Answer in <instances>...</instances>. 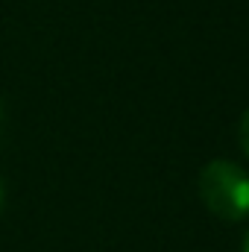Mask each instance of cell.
Returning a JSON list of instances; mask_svg holds the SVG:
<instances>
[{
  "label": "cell",
  "mask_w": 249,
  "mask_h": 252,
  "mask_svg": "<svg viewBox=\"0 0 249 252\" xmlns=\"http://www.w3.org/2000/svg\"><path fill=\"white\" fill-rule=\"evenodd\" d=\"M241 147H244V153L249 156V109L244 112V118H241Z\"/></svg>",
  "instance_id": "2"
},
{
  "label": "cell",
  "mask_w": 249,
  "mask_h": 252,
  "mask_svg": "<svg viewBox=\"0 0 249 252\" xmlns=\"http://www.w3.org/2000/svg\"><path fill=\"white\" fill-rule=\"evenodd\" d=\"M241 252H249V229H247V235H244V241H241Z\"/></svg>",
  "instance_id": "3"
},
{
  "label": "cell",
  "mask_w": 249,
  "mask_h": 252,
  "mask_svg": "<svg viewBox=\"0 0 249 252\" xmlns=\"http://www.w3.org/2000/svg\"><path fill=\"white\" fill-rule=\"evenodd\" d=\"M0 208H3V185H0Z\"/></svg>",
  "instance_id": "4"
},
{
  "label": "cell",
  "mask_w": 249,
  "mask_h": 252,
  "mask_svg": "<svg viewBox=\"0 0 249 252\" xmlns=\"http://www.w3.org/2000/svg\"><path fill=\"white\" fill-rule=\"evenodd\" d=\"M199 196L220 220H244L249 217V173L235 161L214 158L199 173Z\"/></svg>",
  "instance_id": "1"
}]
</instances>
